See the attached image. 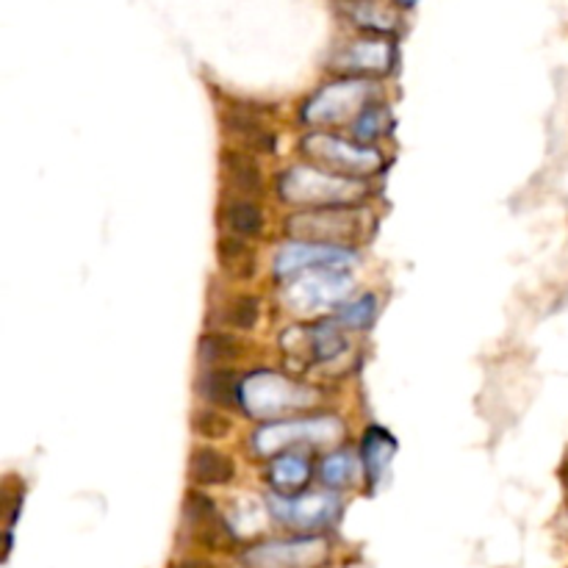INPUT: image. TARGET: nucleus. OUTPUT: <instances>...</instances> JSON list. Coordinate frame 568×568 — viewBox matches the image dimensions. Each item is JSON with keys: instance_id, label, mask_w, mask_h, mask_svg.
I'll return each mask as SVG.
<instances>
[{"instance_id": "nucleus-1", "label": "nucleus", "mask_w": 568, "mask_h": 568, "mask_svg": "<svg viewBox=\"0 0 568 568\" xmlns=\"http://www.w3.org/2000/svg\"><path fill=\"white\" fill-rule=\"evenodd\" d=\"M286 231L311 244H327V247L349 250L363 242L374 231V213L367 208H311L309 213H297L286 222Z\"/></svg>"}, {"instance_id": "nucleus-2", "label": "nucleus", "mask_w": 568, "mask_h": 568, "mask_svg": "<svg viewBox=\"0 0 568 568\" xmlns=\"http://www.w3.org/2000/svg\"><path fill=\"white\" fill-rule=\"evenodd\" d=\"M280 195L286 202H302L311 208H336L356 202L367 195V184L356 178H344L336 172L314 170V166H294L280 178Z\"/></svg>"}, {"instance_id": "nucleus-3", "label": "nucleus", "mask_w": 568, "mask_h": 568, "mask_svg": "<svg viewBox=\"0 0 568 568\" xmlns=\"http://www.w3.org/2000/svg\"><path fill=\"white\" fill-rule=\"evenodd\" d=\"M242 405L250 416L275 419L286 410L309 408L316 403V391L294 383L289 378H278L275 372H255L242 380Z\"/></svg>"}, {"instance_id": "nucleus-4", "label": "nucleus", "mask_w": 568, "mask_h": 568, "mask_svg": "<svg viewBox=\"0 0 568 568\" xmlns=\"http://www.w3.org/2000/svg\"><path fill=\"white\" fill-rule=\"evenodd\" d=\"M302 150H305L311 161L325 166L327 172H336V175L356 181L367 178L383 164L378 150L367 148L361 142H347V139H338L333 134H322V130H314V134L302 139Z\"/></svg>"}, {"instance_id": "nucleus-5", "label": "nucleus", "mask_w": 568, "mask_h": 568, "mask_svg": "<svg viewBox=\"0 0 568 568\" xmlns=\"http://www.w3.org/2000/svg\"><path fill=\"white\" fill-rule=\"evenodd\" d=\"M344 427L336 416H316V419H278L260 427L253 436L258 455H280L297 444H331L341 439Z\"/></svg>"}, {"instance_id": "nucleus-6", "label": "nucleus", "mask_w": 568, "mask_h": 568, "mask_svg": "<svg viewBox=\"0 0 568 568\" xmlns=\"http://www.w3.org/2000/svg\"><path fill=\"white\" fill-rule=\"evenodd\" d=\"M374 95V86L361 78H349V81L327 83L325 90L316 92L305 108H302V119L311 125H336L344 119H356L363 108L369 106V97Z\"/></svg>"}, {"instance_id": "nucleus-7", "label": "nucleus", "mask_w": 568, "mask_h": 568, "mask_svg": "<svg viewBox=\"0 0 568 568\" xmlns=\"http://www.w3.org/2000/svg\"><path fill=\"white\" fill-rule=\"evenodd\" d=\"M356 264V255L341 247H327V244L311 242H289L275 255V275L278 278H297L309 269H333L344 273Z\"/></svg>"}, {"instance_id": "nucleus-8", "label": "nucleus", "mask_w": 568, "mask_h": 568, "mask_svg": "<svg viewBox=\"0 0 568 568\" xmlns=\"http://www.w3.org/2000/svg\"><path fill=\"white\" fill-rule=\"evenodd\" d=\"M269 513L297 530H320L333 524L338 515V499L333 494H302V497H267Z\"/></svg>"}, {"instance_id": "nucleus-9", "label": "nucleus", "mask_w": 568, "mask_h": 568, "mask_svg": "<svg viewBox=\"0 0 568 568\" xmlns=\"http://www.w3.org/2000/svg\"><path fill=\"white\" fill-rule=\"evenodd\" d=\"M347 283L349 280L341 273H333V269H309V273H302L289 280L286 300L294 305V311L309 314V311H320L325 305H333L336 300H341L344 291L349 289Z\"/></svg>"}, {"instance_id": "nucleus-10", "label": "nucleus", "mask_w": 568, "mask_h": 568, "mask_svg": "<svg viewBox=\"0 0 568 568\" xmlns=\"http://www.w3.org/2000/svg\"><path fill=\"white\" fill-rule=\"evenodd\" d=\"M394 59H397L394 42L372 36V39L352 42L341 54L333 56V70L349 72V76H385L394 67Z\"/></svg>"}, {"instance_id": "nucleus-11", "label": "nucleus", "mask_w": 568, "mask_h": 568, "mask_svg": "<svg viewBox=\"0 0 568 568\" xmlns=\"http://www.w3.org/2000/svg\"><path fill=\"white\" fill-rule=\"evenodd\" d=\"M311 474L314 468H311L309 455L297 450L280 452L267 466L269 486H273V494H280V497H297L311 483Z\"/></svg>"}, {"instance_id": "nucleus-12", "label": "nucleus", "mask_w": 568, "mask_h": 568, "mask_svg": "<svg viewBox=\"0 0 568 568\" xmlns=\"http://www.w3.org/2000/svg\"><path fill=\"white\" fill-rule=\"evenodd\" d=\"M186 521H189V528L195 530L197 538L208 546H222L233 538L217 505L208 497H202L200 491H192L186 497Z\"/></svg>"}, {"instance_id": "nucleus-13", "label": "nucleus", "mask_w": 568, "mask_h": 568, "mask_svg": "<svg viewBox=\"0 0 568 568\" xmlns=\"http://www.w3.org/2000/svg\"><path fill=\"white\" fill-rule=\"evenodd\" d=\"M397 452V441L391 432H385L383 427H372V430L363 436V447H361V463L367 468V477L372 486H378L383 479L385 468H389L391 457Z\"/></svg>"}, {"instance_id": "nucleus-14", "label": "nucleus", "mask_w": 568, "mask_h": 568, "mask_svg": "<svg viewBox=\"0 0 568 568\" xmlns=\"http://www.w3.org/2000/svg\"><path fill=\"white\" fill-rule=\"evenodd\" d=\"M233 461L220 450H211V447H200L195 450L189 463V474L197 486H225L233 479Z\"/></svg>"}, {"instance_id": "nucleus-15", "label": "nucleus", "mask_w": 568, "mask_h": 568, "mask_svg": "<svg viewBox=\"0 0 568 568\" xmlns=\"http://www.w3.org/2000/svg\"><path fill=\"white\" fill-rule=\"evenodd\" d=\"M325 555V544L322 541H294V544H273L260 546L247 557L250 563H297V566H309V563L320 560Z\"/></svg>"}, {"instance_id": "nucleus-16", "label": "nucleus", "mask_w": 568, "mask_h": 568, "mask_svg": "<svg viewBox=\"0 0 568 568\" xmlns=\"http://www.w3.org/2000/svg\"><path fill=\"white\" fill-rule=\"evenodd\" d=\"M220 220L236 239H253L264 231V211L247 197L228 200L220 211Z\"/></svg>"}, {"instance_id": "nucleus-17", "label": "nucleus", "mask_w": 568, "mask_h": 568, "mask_svg": "<svg viewBox=\"0 0 568 568\" xmlns=\"http://www.w3.org/2000/svg\"><path fill=\"white\" fill-rule=\"evenodd\" d=\"M197 391H200V397L208 399L211 405L231 408V405H236L242 383H239L236 372H231V369H208V372H202L200 380H197Z\"/></svg>"}, {"instance_id": "nucleus-18", "label": "nucleus", "mask_w": 568, "mask_h": 568, "mask_svg": "<svg viewBox=\"0 0 568 568\" xmlns=\"http://www.w3.org/2000/svg\"><path fill=\"white\" fill-rule=\"evenodd\" d=\"M225 125L236 134V137L244 139L250 150H273L275 139L273 134L267 130V125L260 123V117H255L253 112L247 108H231L225 114Z\"/></svg>"}, {"instance_id": "nucleus-19", "label": "nucleus", "mask_w": 568, "mask_h": 568, "mask_svg": "<svg viewBox=\"0 0 568 568\" xmlns=\"http://www.w3.org/2000/svg\"><path fill=\"white\" fill-rule=\"evenodd\" d=\"M222 170H225L228 181L236 186L244 195H258L260 192V170L250 153H239V150H225L222 153Z\"/></svg>"}, {"instance_id": "nucleus-20", "label": "nucleus", "mask_w": 568, "mask_h": 568, "mask_svg": "<svg viewBox=\"0 0 568 568\" xmlns=\"http://www.w3.org/2000/svg\"><path fill=\"white\" fill-rule=\"evenodd\" d=\"M347 14L356 20L361 28L378 31V34H389L397 28V14L383 7L380 0H349Z\"/></svg>"}, {"instance_id": "nucleus-21", "label": "nucleus", "mask_w": 568, "mask_h": 568, "mask_svg": "<svg viewBox=\"0 0 568 568\" xmlns=\"http://www.w3.org/2000/svg\"><path fill=\"white\" fill-rule=\"evenodd\" d=\"M220 264L233 278H250L255 273V253L244 239L228 236L220 242Z\"/></svg>"}, {"instance_id": "nucleus-22", "label": "nucleus", "mask_w": 568, "mask_h": 568, "mask_svg": "<svg viewBox=\"0 0 568 568\" xmlns=\"http://www.w3.org/2000/svg\"><path fill=\"white\" fill-rule=\"evenodd\" d=\"M391 112L385 106H378V103H369L356 119H352V134H356V142L367 144L374 142V139L385 137L391 130Z\"/></svg>"}, {"instance_id": "nucleus-23", "label": "nucleus", "mask_w": 568, "mask_h": 568, "mask_svg": "<svg viewBox=\"0 0 568 568\" xmlns=\"http://www.w3.org/2000/svg\"><path fill=\"white\" fill-rule=\"evenodd\" d=\"M358 466H363L352 452L341 450L327 455V461L322 463V479H325L327 488H349L358 477Z\"/></svg>"}, {"instance_id": "nucleus-24", "label": "nucleus", "mask_w": 568, "mask_h": 568, "mask_svg": "<svg viewBox=\"0 0 568 568\" xmlns=\"http://www.w3.org/2000/svg\"><path fill=\"white\" fill-rule=\"evenodd\" d=\"M197 356H200L202 363H225L242 356V344L228 333H211V336L200 338Z\"/></svg>"}, {"instance_id": "nucleus-25", "label": "nucleus", "mask_w": 568, "mask_h": 568, "mask_svg": "<svg viewBox=\"0 0 568 568\" xmlns=\"http://www.w3.org/2000/svg\"><path fill=\"white\" fill-rule=\"evenodd\" d=\"M374 314H378V300L372 294H363L361 300L349 302V305H341L336 314L338 325H347L352 331H363V327L372 325Z\"/></svg>"}, {"instance_id": "nucleus-26", "label": "nucleus", "mask_w": 568, "mask_h": 568, "mask_svg": "<svg viewBox=\"0 0 568 568\" xmlns=\"http://www.w3.org/2000/svg\"><path fill=\"white\" fill-rule=\"evenodd\" d=\"M258 316H260V302L250 294L236 297L225 311V322L231 327H236V331H253Z\"/></svg>"}, {"instance_id": "nucleus-27", "label": "nucleus", "mask_w": 568, "mask_h": 568, "mask_svg": "<svg viewBox=\"0 0 568 568\" xmlns=\"http://www.w3.org/2000/svg\"><path fill=\"white\" fill-rule=\"evenodd\" d=\"M195 430L206 439H222L231 430V421L225 416L213 414V410H197L195 414Z\"/></svg>"}, {"instance_id": "nucleus-28", "label": "nucleus", "mask_w": 568, "mask_h": 568, "mask_svg": "<svg viewBox=\"0 0 568 568\" xmlns=\"http://www.w3.org/2000/svg\"><path fill=\"white\" fill-rule=\"evenodd\" d=\"M178 568H211L206 560H184Z\"/></svg>"}, {"instance_id": "nucleus-29", "label": "nucleus", "mask_w": 568, "mask_h": 568, "mask_svg": "<svg viewBox=\"0 0 568 568\" xmlns=\"http://www.w3.org/2000/svg\"><path fill=\"white\" fill-rule=\"evenodd\" d=\"M397 3H403V7H414L416 0H397Z\"/></svg>"}]
</instances>
